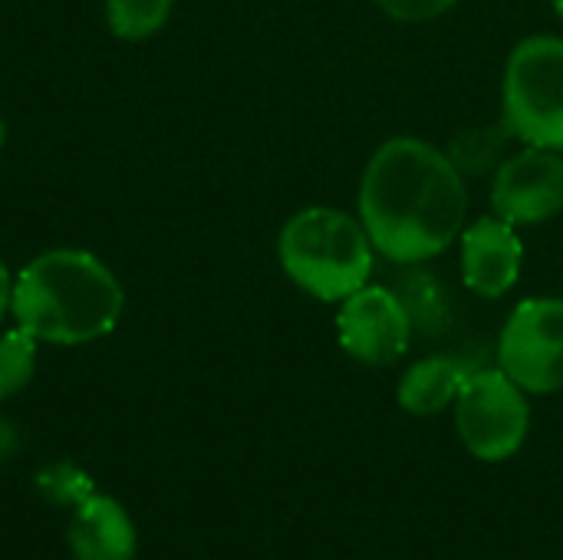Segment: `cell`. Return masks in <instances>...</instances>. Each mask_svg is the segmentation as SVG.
<instances>
[{"instance_id": "cell-1", "label": "cell", "mask_w": 563, "mask_h": 560, "mask_svg": "<svg viewBox=\"0 0 563 560\" xmlns=\"http://www.w3.org/2000/svg\"><path fill=\"white\" fill-rule=\"evenodd\" d=\"M468 191L449 152L416 135L386 139L360 182V221L373 248L412 267L449 251L465 231Z\"/></svg>"}, {"instance_id": "cell-2", "label": "cell", "mask_w": 563, "mask_h": 560, "mask_svg": "<svg viewBox=\"0 0 563 560\" xmlns=\"http://www.w3.org/2000/svg\"><path fill=\"white\" fill-rule=\"evenodd\" d=\"M122 304V287L99 257L76 248H56L20 271L10 314L30 337L76 347L115 330Z\"/></svg>"}, {"instance_id": "cell-3", "label": "cell", "mask_w": 563, "mask_h": 560, "mask_svg": "<svg viewBox=\"0 0 563 560\" xmlns=\"http://www.w3.org/2000/svg\"><path fill=\"white\" fill-rule=\"evenodd\" d=\"M373 241L353 215L327 205L290 215L277 238V257L284 274L310 297L340 304L373 274Z\"/></svg>"}, {"instance_id": "cell-4", "label": "cell", "mask_w": 563, "mask_h": 560, "mask_svg": "<svg viewBox=\"0 0 563 560\" xmlns=\"http://www.w3.org/2000/svg\"><path fill=\"white\" fill-rule=\"evenodd\" d=\"M505 125L525 145L563 152V36L521 40L501 79Z\"/></svg>"}, {"instance_id": "cell-5", "label": "cell", "mask_w": 563, "mask_h": 560, "mask_svg": "<svg viewBox=\"0 0 563 560\" xmlns=\"http://www.w3.org/2000/svg\"><path fill=\"white\" fill-rule=\"evenodd\" d=\"M531 429L528 393L501 370H472L455 399V432L478 462L511 459Z\"/></svg>"}, {"instance_id": "cell-6", "label": "cell", "mask_w": 563, "mask_h": 560, "mask_svg": "<svg viewBox=\"0 0 563 560\" xmlns=\"http://www.w3.org/2000/svg\"><path fill=\"white\" fill-rule=\"evenodd\" d=\"M498 366L525 389L551 396L563 389V300L528 297L501 327Z\"/></svg>"}, {"instance_id": "cell-7", "label": "cell", "mask_w": 563, "mask_h": 560, "mask_svg": "<svg viewBox=\"0 0 563 560\" xmlns=\"http://www.w3.org/2000/svg\"><path fill=\"white\" fill-rule=\"evenodd\" d=\"M412 317L402 297L389 287L366 284L340 300L336 337L346 356L366 366H393L412 343Z\"/></svg>"}, {"instance_id": "cell-8", "label": "cell", "mask_w": 563, "mask_h": 560, "mask_svg": "<svg viewBox=\"0 0 563 560\" xmlns=\"http://www.w3.org/2000/svg\"><path fill=\"white\" fill-rule=\"evenodd\" d=\"M495 215L518 224H544L563 211V152L525 145L505 158L492 182Z\"/></svg>"}, {"instance_id": "cell-9", "label": "cell", "mask_w": 563, "mask_h": 560, "mask_svg": "<svg viewBox=\"0 0 563 560\" xmlns=\"http://www.w3.org/2000/svg\"><path fill=\"white\" fill-rule=\"evenodd\" d=\"M459 244H462V281L472 294L498 300L518 284L525 264V244L511 221L498 215L478 218L465 224Z\"/></svg>"}, {"instance_id": "cell-10", "label": "cell", "mask_w": 563, "mask_h": 560, "mask_svg": "<svg viewBox=\"0 0 563 560\" xmlns=\"http://www.w3.org/2000/svg\"><path fill=\"white\" fill-rule=\"evenodd\" d=\"M69 551L76 560H132L135 528L125 508L109 495L82 502L69 521Z\"/></svg>"}, {"instance_id": "cell-11", "label": "cell", "mask_w": 563, "mask_h": 560, "mask_svg": "<svg viewBox=\"0 0 563 560\" xmlns=\"http://www.w3.org/2000/svg\"><path fill=\"white\" fill-rule=\"evenodd\" d=\"M475 366H468L465 360L459 356H449V353H439V356H426L419 363H412L402 380H399V389H396V399L399 406L409 413V416H439L445 413L449 406H455L468 373Z\"/></svg>"}, {"instance_id": "cell-12", "label": "cell", "mask_w": 563, "mask_h": 560, "mask_svg": "<svg viewBox=\"0 0 563 560\" xmlns=\"http://www.w3.org/2000/svg\"><path fill=\"white\" fill-rule=\"evenodd\" d=\"M172 7L175 0H106V20L119 40H145L165 26Z\"/></svg>"}, {"instance_id": "cell-13", "label": "cell", "mask_w": 563, "mask_h": 560, "mask_svg": "<svg viewBox=\"0 0 563 560\" xmlns=\"http://www.w3.org/2000/svg\"><path fill=\"white\" fill-rule=\"evenodd\" d=\"M36 337H30L23 327L7 330L0 337V399L16 396L36 370Z\"/></svg>"}, {"instance_id": "cell-14", "label": "cell", "mask_w": 563, "mask_h": 560, "mask_svg": "<svg viewBox=\"0 0 563 560\" xmlns=\"http://www.w3.org/2000/svg\"><path fill=\"white\" fill-rule=\"evenodd\" d=\"M36 492L59 508H79L96 495V482L76 462H53L36 472Z\"/></svg>"}, {"instance_id": "cell-15", "label": "cell", "mask_w": 563, "mask_h": 560, "mask_svg": "<svg viewBox=\"0 0 563 560\" xmlns=\"http://www.w3.org/2000/svg\"><path fill=\"white\" fill-rule=\"evenodd\" d=\"M511 135V129L501 122L498 129H468V132H459L452 149H449V158L459 165V172H485L498 162L501 155V145L505 139Z\"/></svg>"}, {"instance_id": "cell-16", "label": "cell", "mask_w": 563, "mask_h": 560, "mask_svg": "<svg viewBox=\"0 0 563 560\" xmlns=\"http://www.w3.org/2000/svg\"><path fill=\"white\" fill-rule=\"evenodd\" d=\"M459 0H376V7L383 13H389L393 20H402V23H426V20H435L442 17L445 10H452Z\"/></svg>"}, {"instance_id": "cell-17", "label": "cell", "mask_w": 563, "mask_h": 560, "mask_svg": "<svg viewBox=\"0 0 563 560\" xmlns=\"http://www.w3.org/2000/svg\"><path fill=\"white\" fill-rule=\"evenodd\" d=\"M16 449H20V436H16V429H13L10 422H3V419H0V462H7Z\"/></svg>"}, {"instance_id": "cell-18", "label": "cell", "mask_w": 563, "mask_h": 560, "mask_svg": "<svg viewBox=\"0 0 563 560\" xmlns=\"http://www.w3.org/2000/svg\"><path fill=\"white\" fill-rule=\"evenodd\" d=\"M10 304H13V281H10L7 264L0 261V320H3V314L10 310Z\"/></svg>"}, {"instance_id": "cell-19", "label": "cell", "mask_w": 563, "mask_h": 560, "mask_svg": "<svg viewBox=\"0 0 563 560\" xmlns=\"http://www.w3.org/2000/svg\"><path fill=\"white\" fill-rule=\"evenodd\" d=\"M554 3V13H558V20L563 23V0H551Z\"/></svg>"}, {"instance_id": "cell-20", "label": "cell", "mask_w": 563, "mask_h": 560, "mask_svg": "<svg viewBox=\"0 0 563 560\" xmlns=\"http://www.w3.org/2000/svg\"><path fill=\"white\" fill-rule=\"evenodd\" d=\"M3 139H7V125H3V119H0V145H3Z\"/></svg>"}]
</instances>
